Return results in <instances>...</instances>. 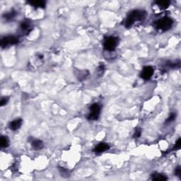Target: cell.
Masks as SVG:
<instances>
[{
    "mask_svg": "<svg viewBox=\"0 0 181 181\" xmlns=\"http://www.w3.org/2000/svg\"><path fill=\"white\" fill-rule=\"evenodd\" d=\"M146 16V12L144 10L135 9L128 13L126 20L125 21V26L129 28L132 26L135 22L143 21Z\"/></svg>",
    "mask_w": 181,
    "mask_h": 181,
    "instance_id": "cell-1",
    "label": "cell"
},
{
    "mask_svg": "<svg viewBox=\"0 0 181 181\" xmlns=\"http://www.w3.org/2000/svg\"><path fill=\"white\" fill-rule=\"evenodd\" d=\"M173 24V21L170 18L164 17L157 20L154 23V26L156 30L167 31L170 30Z\"/></svg>",
    "mask_w": 181,
    "mask_h": 181,
    "instance_id": "cell-2",
    "label": "cell"
},
{
    "mask_svg": "<svg viewBox=\"0 0 181 181\" xmlns=\"http://www.w3.org/2000/svg\"><path fill=\"white\" fill-rule=\"evenodd\" d=\"M119 43V39L115 36L105 37L104 42V48L109 52L114 51Z\"/></svg>",
    "mask_w": 181,
    "mask_h": 181,
    "instance_id": "cell-3",
    "label": "cell"
},
{
    "mask_svg": "<svg viewBox=\"0 0 181 181\" xmlns=\"http://www.w3.org/2000/svg\"><path fill=\"white\" fill-rule=\"evenodd\" d=\"M90 109V113L88 116L87 118L89 120H96L99 119L101 113V108L98 104H92L89 108Z\"/></svg>",
    "mask_w": 181,
    "mask_h": 181,
    "instance_id": "cell-4",
    "label": "cell"
},
{
    "mask_svg": "<svg viewBox=\"0 0 181 181\" xmlns=\"http://www.w3.org/2000/svg\"><path fill=\"white\" fill-rule=\"evenodd\" d=\"M18 42H19V40L17 37L9 35V36H5L1 38L0 45H1V48H6L10 45H16L18 43Z\"/></svg>",
    "mask_w": 181,
    "mask_h": 181,
    "instance_id": "cell-5",
    "label": "cell"
},
{
    "mask_svg": "<svg viewBox=\"0 0 181 181\" xmlns=\"http://www.w3.org/2000/svg\"><path fill=\"white\" fill-rule=\"evenodd\" d=\"M154 72V68L151 66H145L143 67L140 77L142 78L144 80H149L153 76Z\"/></svg>",
    "mask_w": 181,
    "mask_h": 181,
    "instance_id": "cell-6",
    "label": "cell"
},
{
    "mask_svg": "<svg viewBox=\"0 0 181 181\" xmlns=\"http://www.w3.org/2000/svg\"><path fill=\"white\" fill-rule=\"evenodd\" d=\"M110 149V146L106 143H100L98 145H96L95 148L94 149L93 151L96 154L103 153V152L106 151Z\"/></svg>",
    "mask_w": 181,
    "mask_h": 181,
    "instance_id": "cell-7",
    "label": "cell"
},
{
    "mask_svg": "<svg viewBox=\"0 0 181 181\" xmlns=\"http://www.w3.org/2000/svg\"><path fill=\"white\" fill-rule=\"evenodd\" d=\"M22 123H23V120L21 118H18V119L14 120L12 122L9 123V127L11 130H13V131H16L19 129L20 127H21Z\"/></svg>",
    "mask_w": 181,
    "mask_h": 181,
    "instance_id": "cell-8",
    "label": "cell"
},
{
    "mask_svg": "<svg viewBox=\"0 0 181 181\" xmlns=\"http://www.w3.org/2000/svg\"><path fill=\"white\" fill-rule=\"evenodd\" d=\"M20 28L23 30V31H26V33H29L30 28H31V22L30 20L26 19L23 21L20 25Z\"/></svg>",
    "mask_w": 181,
    "mask_h": 181,
    "instance_id": "cell-9",
    "label": "cell"
},
{
    "mask_svg": "<svg viewBox=\"0 0 181 181\" xmlns=\"http://www.w3.org/2000/svg\"><path fill=\"white\" fill-rule=\"evenodd\" d=\"M28 4H29L30 6H33L35 8H43L46 6V2L43 0H38V1H28Z\"/></svg>",
    "mask_w": 181,
    "mask_h": 181,
    "instance_id": "cell-10",
    "label": "cell"
},
{
    "mask_svg": "<svg viewBox=\"0 0 181 181\" xmlns=\"http://www.w3.org/2000/svg\"><path fill=\"white\" fill-rule=\"evenodd\" d=\"M31 146L33 149L35 150H40L44 147V144L41 140L39 139H33L31 141Z\"/></svg>",
    "mask_w": 181,
    "mask_h": 181,
    "instance_id": "cell-11",
    "label": "cell"
},
{
    "mask_svg": "<svg viewBox=\"0 0 181 181\" xmlns=\"http://www.w3.org/2000/svg\"><path fill=\"white\" fill-rule=\"evenodd\" d=\"M151 179L153 180H163L166 181L168 180V177L166 175H163L161 173H154L151 175Z\"/></svg>",
    "mask_w": 181,
    "mask_h": 181,
    "instance_id": "cell-12",
    "label": "cell"
},
{
    "mask_svg": "<svg viewBox=\"0 0 181 181\" xmlns=\"http://www.w3.org/2000/svg\"><path fill=\"white\" fill-rule=\"evenodd\" d=\"M16 14H17V13H16V11H15V10H11L9 12L5 13L4 14H3V18H4L5 20L9 21L12 20L13 18L16 16Z\"/></svg>",
    "mask_w": 181,
    "mask_h": 181,
    "instance_id": "cell-13",
    "label": "cell"
},
{
    "mask_svg": "<svg viewBox=\"0 0 181 181\" xmlns=\"http://www.w3.org/2000/svg\"><path fill=\"white\" fill-rule=\"evenodd\" d=\"M155 4L158 6H159L161 9H166L168 7L170 2L167 0H163V1H156Z\"/></svg>",
    "mask_w": 181,
    "mask_h": 181,
    "instance_id": "cell-14",
    "label": "cell"
},
{
    "mask_svg": "<svg viewBox=\"0 0 181 181\" xmlns=\"http://www.w3.org/2000/svg\"><path fill=\"white\" fill-rule=\"evenodd\" d=\"M0 144H1V148H7L9 146V139L6 136H1V139H0Z\"/></svg>",
    "mask_w": 181,
    "mask_h": 181,
    "instance_id": "cell-15",
    "label": "cell"
},
{
    "mask_svg": "<svg viewBox=\"0 0 181 181\" xmlns=\"http://www.w3.org/2000/svg\"><path fill=\"white\" fill-rule=\"evenodd\" d=\"M176 118V113H171L170 114V116L168 118H167V120H166V123H171V122L175 120V119Z\"/></svg>",
    "mask_w": 181,
    "mask_h": 181,
    "instance_id": "cell-16",
    "label": "cell"
},
{
    "mask_svg": "<svg viewBox=\"0 0 181 181\" xmlns=\"http://www.w3.org/2000/svg\"><path fill=\"white\" fill-rule=\"evenodd\" d=\"M180 143H181V139L179 138L177 140L176 142H175V144L173 146L171 151H176V150L180 149Z\"/></svg>",
    "mask_w": 181,
    "mask_h": 181,
    "instance_id": "cell-17",
    "label": "cell"
},
{
    "mask_svg": "<svg viewBox=\"0 0 181 181\" xmlns=\"http://www.w3.org/2000/svg\"><path fill=\"white\" fill-rule=\"evenodd\" d=\"M142 135V129H140V128H136L135 129V134H134V137L136 138V139H138L140 137V136H141Z\"/></svg>",
    "mask_w": 181,
    "mask_h": 181,
    "instance_id": "cell-18",
    "label": "cell"
},
{
    "mask_svg": "<svg viewBox=\"0 0 181 181\" xmlns=\"http://www.w3.org/2000/svg\"><path fill=\"white\" fill-rule=\"evenodd\" d=\"M60 171L61 175H62V176H63V177L69 176V173L67 169H65L64 168H60Z\"/></svg>",
    "mask_w": 181,
    "mask_h": 181,
    "instance_id": "cell-19",
    "label": "cell"
},
{
    "mask_svg": "<svg viewBox=\"0 0 181 181\" xmlns=\"http://www.w3.org/2000/svg\"><path fill=\"white\" fill-rule=\"evenodd\" d=\"M9 98L7 97H4L2 98L1 100V101H0V106H4L6 104H7V103L9 102Z\"/></svg>",
    "mask_w": 181,
    "mask_h": 181,
    "instance_id": "cell-20",
    "label": "cell"
},
{
    "mask_svg": "<svg viewBox=\"0 0 181 181\" xmlns=\"http://www.w3.org/2000/svg\"><path fill=\"white\" fill-rule=\"evenodd\" d=\"M175 175L176 176L179 177L180 178L181 177V167L177 166L176 168L175 169Z\"/></svg>",
    "mask_w": 181,
    "mask_h": 181,
    "instance_id": "cell-21",
    "label": "cell"
},
{
    "mask_svg": "<svg viewBox=\"0 0 181 181\" xmlns=\"http://www.w3.org/2000/svg\"><path fill=\"white\" fill-rule=\"evenodd\" d=\"M104 65H101L99 67V74H103V73L104 72Z\"/></svg>",
    "mask_w": 181,
    "mask_h": 181,
    "instance_id": "cell-22",
    "label": "cell"
}]
</instances>
